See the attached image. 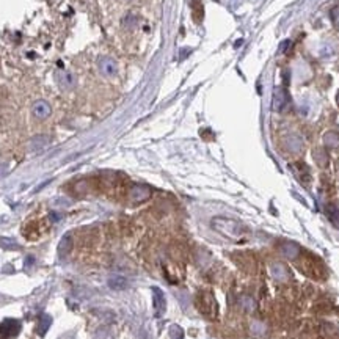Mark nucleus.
Returning <instances> with one entry per match:
<instances>
[{"instance_id": "0eeeda50", "label": "nucleus", "mask_w": 339, "mask_h": 339, "mask_svg": "<svg viewBox=\"0 0 339 339\" xmlns=\"http://www.w3.org/2000/svg\"><path fill=\"white\" fill-rule=\"evenodd\" d=\"M152 303H154V312L157 317H161L165 308H167V300H165V295L163 292L159 289V288H152Z\"/></svg>"}, {"instance_id": "7ed1b4c3", "label": "nucleus", "mask_w": 339, "mask_h": 339, "mask_svg": "<svg viewBox=\"0 0 339 339\" xmlns=\"http://www.w3.org/2000/svg\"><path fill=\"white\" fill-rule=\"evenodd\" d=\"M212 226L214 229L218 232H222L223 236L229 237V239H239L242 236V225L239 222L231 220V218H225V217H215L212 220Z\"/></svg>"}, {"instance_id": "a211bd4d", "label": "nucleus", "mask_w": 339, "mask_h": 339, "mask_svg": "<svg viewBox=\"0 0 339 339\" xmlns=\"http://www.w3.org/2000/svg\"><path fill=\"white\" fill-rule=\"evenodd\" d=\"M58 339H76V336L71 335V333H66V335H63V336H60Z\"/></svg>"}, {"instance_id": "f257e3e1", "label": "nucleus", "mask_w": 339, "mask_h": 339, "mask_svg": "<svg viewBox=\"0 0 339 339\" xmlns=\"http://www.w3.org/2000/svg\"><path fill=\"white\" fill-rule=\"evenodd\" d=\"M298 264H300V269L303 270V274L314 278V280H325V276H327V269H325L323 262L319 258L312 256L309 253L302 255V259L298 261Z\"/></svg>"}, {"instance_id": "20e7f679", "label": "nucleus", "mask_w": 339, "mask_h": 339, "mask_svg": "<svg viewBox=\"0 0 339 339\" xmlns=\"http://www.w3.org/2000/svg\"><path fill=\"white\" fill-rule=\"evenodd\" d=\"M128 196L132 203H143L151 196V189L146 187V185H142V184L132 185L128 192Z\"/></svg>"}, {"instance_id": "9b49d317", "label": "nucleus", "mask_w": 339, "mask_h": 339, "mask_svg": "<svg viewBox=\"0 0 339 339\" xmlns=\"http://www.w3.org/2000/svg\"><path fill=\"white\" fill-rule=\"evenodd\" d=\"M72 247H74V242H72V236L68 232L62 237V241L58 243V256L66 258L72 251Z\"/></svg>"}, {"instance_id": "6ab92c4d", "label": "nucleus", "mask_w": 339, "mask_h": 339, "mask_svg": "<svg viewBox=\"0 0 339 339\" xmlns=\"http://www.w3.org/2000/svg\"><path fill=\"white\" fill-rule=\"evenodd\" d=\"M6 173V165H0V178Z\"/></svg>"}, {"instance_id": "9d476101", "label": "nucleus", "mask_w": 339, "mask_h": 339, "mask_svg": "<svg viewBox=\"0 0 339 339\" xmlns=\"http://www.w3.org/2000/svg\"><path fill=\"white\" fill-rule=\"evenodd\" d=\"M32 112H33V115H35V118L38 119H46L48 116H50V113H52L50 105L46 101H36L33 104Z\"/></svg>"}, {"instance_id": "1a4fd4ad", "label": "nucleus", "mask_w": 339, "mask_h": 339, "mask_svg": "<svg viewBox=\"0 0 339 339\" xmlns=\"http://www.w3.org/2000/svg\"><path fill=\"white\" fill-rule=\"evenodd\" d=\"M97 66H99V71H101L102 74L107 76V77L115 76L116 72H118V66H116V63H115V60H112V58H109V57L99 58Z\"/></svg>"}, {"instance_id": "f3484780", "label": "nucleus", "mask_w": 339, "mask_h": 339, "mask_svg": "<svg viewBox=\"0 0 339 339\" xmlns=\"http://www.w3.org/2000/svg\"><path fill=\"white\" fill-rule=\"evenodd\" d=\"M288 46H291V41H283L281 46H280V49H278V52H280V54H283V52L288 50Z\"/></svg>"}, {"instance_id": "f03ea898", "label": "nucleus", "mask_w": 339, "mask_h": 339, "mask_svg": "<svg viewBox=\"0 0 339 339\" xmlns=\"http://www.w3.org/2000/svg\"><path fill=\"white\" fill-rule=\"evenodd\" d=\"M195 305H196L198 311L208 319H215L218 314L217 300H215L214 294L209 291H199L196 294V298H195Z\"/></svg>"}, {"instance_id": "ddd939ff", "label": "nucleus", "mask_w": 339, "mask_h": 339, "mask_svg": "<svg viewBox=\"0 0 339 339\" xmlns=\"http://www.w3.org/2000/svg\"><path fill=\"white\" fill-rule=\"evenodd\" d=\"M46 143H48V138H46V137H43V135L35 137V138L32 140V143H30V149H32V151H39V149L44 148Z\"/></svg>"}, {"instance_id": "2eb2a0df", "label": "nucleus", "mask_w": 339, "mask_h": 339, "mask_svg": "<svg viewBox=\"0 0 339 339\" xmlns=\"http://www.w3.org/2000/svg\"><path fill=\"white\" fill-rule=\"evenodd\" d=\"M170 333H171V339H184V331L181 327H178V325H173Z\"/></svg>"}, {"instance_id": "6e6552de", "label": "nucleus", "mask_w": 339, "mask_h": 339, "mask_svg": "<svg viewBox=\"0 0 339 339\" xmlns=\"http://www.w3.org/2000/svg\"><path fill=\"white\" fill-rule=\"evenodd\" d=\"M55 79L60 85V88L69 91L76 86V77L71 74V72H66V71H58L55 74Z\"/></svg>"}, {"instance_id": "f8f14e48", "label": "nucleus", "mask_w": 339, "mask_h": 339, "mask_svg": "<svg viewBox=\"0 0 339 339\" xmlns=\"http://www.w3.org/2000/svg\"><path fill=\"white\" fill-rule=\"evenodd\" d=\"M52 325V317L49 314H39L38 316V323H36V333L39 336H44L48 333V330Z\"/></svg>"}, {"instance_id": "dca6fc26", "label": "nucleus", "mask_w": 339, "mask_h": 339, "mask_svg": "<svg viewBox=\"0 0 339 339\" xmlns=\"http://www.w3.org/2000/svg\"><path fill=\"white\" fill-rule=\"evenodd\" d=\"M110 286H112V288H115V289H123L126 286V281L123 280V278H116V280L110 281Z\"/></svg>"}, {"instance_id": "39448f33", "label": "nucleus", "mask_w": 339, "mask_h": 339, "mask_svg": "<svg viewBox=\"0 0 339 339\" xmlns=\"http://www.w3.org/2000/svg\"><path fill=\"white\" fill-rule=\"evenodd\" d=\"M291 102V95L286 86H278L274 93V109L276 112H283Z\"/></svg>"}, {"instance_id": "4468645a", "label": "nucleus", "mask_w": 339, "mask_h": 339, "mask_svg": "<svg viewBox=\"0 0 339 339\" xmlns=\"http://www.w3.org/2000/svg\"><path fill=\"white\" fill-rule=\"evenodd\" d=\"M0 247L8 248V250H16L19 248V245L13 241V239H0Z\"/></svg>"}, {"instance_id": "aec40b11", "label": "nucleus", "mask_w": 339, "mask_h": 339, "mask_svg": "<svg viewBox=\"0 0 339 339\" xmlns=\"http://www.w3.org/2000/svg\"><path fill=\"white\" fill-rule=\"evenodd\" d=\"M336 102H338V105H339V93H338V96H336Z\"/></svg>"}, {"instance_id": "423d86ee", "label": "nucleus", "mask_w": 339, "mask_h": 339, "mask_svg": "<svg viewBox=\"0 0 339 339\" xmlns=\"http://www.w3.org/2000/svg\"><path fill=\"white\" fill-rule=\"evenodd\" d=\"M21 331V322L16 319H5L0 323V336L2 338H13Z\"/></svg>"}]
</instances>
